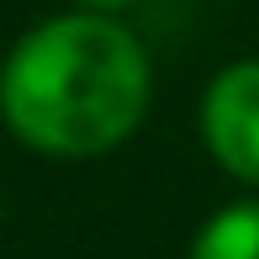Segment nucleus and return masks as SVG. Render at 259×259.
<instances>
[{
    "label": "nucleus",
    "mask_w": 259,
    "mask_h": 259,
    "mask_svg": "<svg viewBox=\"0 0 259 259\" xmlns=\"http://www.w3.org/2000/svg\"><path fill=\"white\" fill-rule=\"evenodd\" d=\"M0 106L16 138L42 154L90 159L133 138L148 111V58L101 11L53 16L16 42L0 74Z\"/></svg>",
    "instance_id": "obj_1"
},
{
    "label": "nucleus",
    "mask_w": 259,
    "mask_h": 259,
    "mask_svg": "<svg viewBox=\"0 0 259 259\" xmlns=\"http://www.w3.org/2000/svg\"><path fill=\"white\" fill-rule=\"evenodd\" d=\"M201 133L222 169L259 185V58H243L211 79Z\"/></svg>",
    "instance_id": "obj_2"
},
{
    "label": "nucleus",
    "mask_w": 259,
    "mask_h": 259,
    "mask_svg": "<svg viewBox=\"0 0 259 259\" xmlns=\"http://www.w3.org/2000/svg\"><path fill=\"white\" fill-rule=\"evenodd\" d=\"M191 259H259V201H238L217 211L196 233Z\"/></svg>",
    "instance_id": "obj_3"
},
{
    "label": "nucleus",
    "mask_w": 259,
    "mask_h": 259,
    "mask_svg": "<svg viewBox=\"0 0 259 259\" xmlns=\"http://www.w3.org/2000/svg\"><path fill=\"white\" fill-rule=\"evenodd\" d=\"M79 6H85V11H122L127 0H79Z\"/></svg>",
    "instance_id": "obj_4"
}]
</instances>
